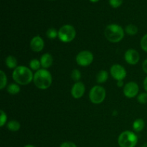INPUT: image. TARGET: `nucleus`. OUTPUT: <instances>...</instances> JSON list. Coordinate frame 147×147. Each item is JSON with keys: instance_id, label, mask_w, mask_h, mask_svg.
<instances>
[{"instance_id": "1", "label": "nucleus", "mask_w": 147, "mask_h": 147, "mask_svg": "<svg viewBox=\"0 0 147 147\" xmlns=\"http://www.w3.org/2000/svg\"><path fill=\"white\" fill-rule=\"evenodd\" d=\"M34 74L32 70L24 65L17 66L12 73V78L16 83L22 86H26L33 81Z\"/></svg>"}, {"instance_id": "2", "label": "nucleus", "mask_w": 147, "mask_h": 147, "mask_svg": "<svg viewBox=\"0 0 147 147\" xmlns=\"http://www.w3.org/2000/svg\"><path fill=\"white\" fill-rule=\"evenodd\" d=\"M34 84L40 90H46L49 88L53 83V77L50 71L47 69L42 68L36 71L33 78Z\"/></svg>"}, {"instance_id": "3", "label": "nucleus", "mask_w": 147, "mask_h": 147, "mask_svg": "<svg viewBox=\"0 0 147 147\" xmlns=\"http://www.w3.org/2000/svg\"><path fill=\"white\" fill-rule=\"evenodd\" d=\"M125 30L120 25L116 24H109L106 27L104 34L106 38L112 43H117L124 37Z\"/></svg>"}, {"instance_id": "4", "label": "nucleus", "mask_w": 147, "mask_h": 147, "mask_svg": "<svg viewBox=\"0 0 147 147\" xmlns=\"http://www.w3.org/2000/svg\"><path fill=\"white\" fill-rule=\"evenodd\" d=\"M118 143L120 147H135L138 143V136L131 131H124L119 135Z\"/></svg>"}, {"instance_id": "5", "label": "nucleus", "mask_w": 147, "mask_h": 147, "mask_svg": "<svg viewBox=\"0 0 147 147\" xmlns=\"http://www.w3.org/2000/svg\"><path fill=\"white\" fill-rule=\"evenodd\" d=\"M76 37V30L70 24H65L58 30V39L64 43H69L75 40Z\"/></svg>"}, {"instance_id": "6", "label": "nucleus", "mask_w": 147, "mask_h": 147, "mask_svg": "<svg viewBox=\"0 0 147 147\" xmlns=\"http://www.w3.org/2000/svg\"><path fill=\"white\" fill-rule=\"evenodd\" d=\"M106 96V90L100 86H95L89 92V98L93 104H100L104 101Z\"/></svg>"}, {"instance_id": "7", "label": "nucleus", "mask_w": 147, "mask_h": 147, "mask_svg": "<svg viewBox=\"0 0 147 147\" xmlns=\"http://www.w3.org/2000/svg\"><path fill=\"white\" fill-rule=\"evenodd\" d=\"M93 54L88 50L80 51L76 57V63L78 65L82 67H86L92 64L93 61Z\"/></svg>"}, {"instance_id": "8", "label": "nucleus", "mask_w": 147, "mask_h": 147, "mask_svg": "<svg viewBox=\"0 0 147 147\" xmlns=\"http://www.w3.org/2000/svg\"><path fill=\"white\" fill-rule=\"evenodd\" d=\"M123 94L128 98L137 97L139 92V87L135 82H129L123 87Z\"/></svg>"}, {"instance_id": "9", "label": "nucleus", "mask_w": 147, "mask_h": 147, "mask_svg": "<svg viewBox=\"0 0 147 147\" xmlns=\"http://www.w3.org/2000/svg\"><path fill=\"white\" fill-rule=\"evenodd\" d=\"M110 73L112 78L116 80H123L126 77V70L122 65L119 64H115L111 66L110 69Z\"/></svg>"}, {"instance_id": "10", "label": "nucleus", "mask_w": 147, "mask_h": 147, "mask_svg": "<svg viewBox=\"0 0 147 147\" xmlns=\"http://www.w3.org/2000/svg\"><path fill=\"white\" fill-rule=\"evenodd\" d=\"M124 60L128 64L134 65L139 62L140 55L137 50L134 49H129L124 54Z\"/></svg>"}, {"instance_id": "11", "label": "nucleus", "mask_w": 147, "mask_h": 147, "mask_svg": "<svg viewBox=\"0 0 147 147\" xmlns=\"http://www.w3.org/2000/svg\"><path fill=\"white\" fill-rule=\"evenodd\" d=\"M86 91V86L84 83L78 81L73 84L71 88V95L75 99H79L82 98Z\"/></svg>"}, {"instance_id": "12", "label": "nucleus", "mask_w": 147, "mask_h": 147, "mask_svg": "<svg viewBox=\"0 0 147 147\" xmlns=\"http://www.w3.org/2000/svg\"><path fill=\"white\" fill-rule=\"evenodd\" d=\"M45 47V42L40 36H34L30 41V48L34 53H40Z\"/></svg>"}, {"instance_id": "13", "label": "nucleus", "mask_w": 147, "mask_h": 147, "mask_svg": "<svg viewBox=\"0 0 147 147\" xmlns=\"http://www.w3.org/2000/svg\"><path fill=\"white\" fill-rule=\"evenodd\" d=\"M41 66L44 69H47L52 66L53 63V57L50 53H45L41 56L40 58Z\"/></svg>"}, {"instance_id": "14", "label": "nucleus", "mask_w": 147, "mask_h": 147, "mask_svg": "<svg viewBox=\"0 0 147 147\" xmlns=\"http://www.w3.org/2000/svg\"><path fill=\"white\" fill-rule=\"evenodd\" d=\"M108 79H109V73L106 70H100L97 73V76H96V81H97L98 83L101 84V83H106Z\"/></svg>"}, {"instance_id": "15", "label": "nucleus", "mask_w": 147, "mask_h": 147, "mask_svg": "<svg viewBox=\"0 0 147 147\" xmlns=\"http://www.w3.org/2000/svg\"><path fill=\"white\" fill-rule=\"evenodd\" d=\"M5 64L8 68L14 70L17 67V58L12 55L7 56V58L5 59Z\"/></svg>"}, {"instance_id": "16", "label": "nucleus", "mask_w": 147, "mask_h": 147, "mask_svg": "<svg viewBox=\"0 0 147 147\" xmlns=\"http://www.w3.org/2000/svg\"><path fill=\"white\" fill-rule=\"evenodd\" d=\"M145 127V121L143 119H137L134 121L133 129L136 132H141Z\"/></svg>"}, {"instance_id": "17", "label": "nucleus", "mask_w": 147, "mask_h": 147, "mask_svg": "<svg viewBox=\"0 0 147 147\" xmlns=\"http://www.w3.org/2000/svg\"><path fill=\"white\" fill-rule=\"evenodd\" d=\"M7 127L8 130H9L10 131L15 132L20 130L21 125H20V123L17 121L11 120L7 123Z\"/></svg>"}, {"instance_id": "18", "label": "nucleus", "mask_w": 147, "mask_h": 147, "mask_svg": "<svg viewBox=\"0 0 147 147\" xmlns=\"http://www.w3.org/2000/svg\"><path fill=\"white\" fill-rule=\"evenodd\" d=\"M7 91L10 95L18 94L20 92V87L17 83H11L7 86Z\"/></svg>"}, {"instance_id": "19", "label": "nucleus", "mask_w": 147, "mask_h": 147, "mask_svg": "<svg viewBox=\"0 0 147 147\" xmlns=\"http://www.w3.org/2000/svg\"><path fill=\"white\" fill-rule=\"evenodd\" d=\"M125 32L129 35H135L138 32V27L134 24H128L125 28Z\"/></svg>"}, {"instance_id": "20", "label": "nucleus", "mask_w": 147, "mask_h": 147, "mask_svg": "<svg viewBox=\"0 0 147 147\" xmlns=\"http://www.w3.org/2000/svg\"><path fill=\"white\" fill-rule=\"evenodd\" d=\"M40 67H42L40 60H37V59H32V60H30V67L32 70L37 71V70H40Z\"/></svg>"}, {"instance_id": "21", "label": "nucleus", "mask_w": 147, "mask_h": 147, "mask_svg": "<svg viewBox=\"0 0 147 147\" xmlns=\"http://www.w3.org/2000/svg\"><path fill=\"white\" fill-rule=\"evenodd\" d=\"M0 89L3 90L5 88L7 84V77L3 70L0 71Z\"/></svg>"}, {"instance_id": "22", "label": "nucleus", "mask_w": 147, "mask_h": 147, "mask_svg": "<svg viewBox=\"0 0 147 147\" xmlns=\"http://www.w3.org/2000/svg\"><path fill=\"white\" fill-rule=\"evenodd\" d=\"M46 35L50 40H54L56 37H58V31L55 30V28H49L46 32Z\"/></svg>"}, {"instance_id": "23", "label": "nucleus", "mask_w": 147, "mask_h": 147, "mask_svg": "<svg viewBox=\"0 0 147 147\" xmlns=\"http://www.w3.org/2000/svg\"><path fill=\"white\" fill-rule=\"evenodd\" d=\"M71 78L75 82H78L81 78V73L78 69H74L71 73Z\"/></svg>"}, {"instance_id": "24", "label": "nucleus", "mask_w": 147, "mask_h": 147, "mask_svg": "<svg viewBox=\"0 0 147 147\" xmlns=\"http://www.w3.org/2000/svg\"><path fill=\"white\" fill-rule=\"evenodd\" d=\"M137 100L141 104H146L147 103V92L142 93L137 96Z\"/></svg>"}, {"instance_id": "25", "label": "nucleus", "mask_w": 147, "mask_h": 147, "mask_svg": "<svg viewBox=\"0 0 147 147\" xmlns=\"http://www.w3.org/2000/svg\"><path fill=\"white\" fill-rule=\"evenodd\" d=\"M0 113H1V116H0V126L3 127L7 121V116L3 110H1Z\"/></svg>"}, {"instance_id": "26", "label": "nucleus", "mask_w": 147, "mask_h": 147, "mask_svg": "<svg viewBox=\"0 0 147 147\" xmlns=\"http://www.w3.org/2000/svg\"><path fill=\"white\" fill-rule=\"evenodd\" d=\"M141 47L144 52L147 53V33L142 37L140 42Z\"/></svg>"}, {"instance_id": "27", "label": "nucleus", "mask_w": 147, "mask_h": 147, "mask_svg": "<svg viewBox=\"0 0 147 147\" xmlns=\"http://www.w3.org/2000/svg\"><path fill=\"white\" fill-rule=\"evenodd\" d=\"M123 0H109V4L113 8H118L122 4Z\"/></svg>"}, {"instance_id": "28", "label": "nucleus", "mask_w": 147, "mask_h": 147, "mask_svg": "<svg viewBox=\"0 0 147 147\" xmlns=\"http://www.w3.org/2000/svg\"><path fill=\"white\" fill-rule=\"evenodd\" d=\"M60 147H77V146L72 142H65L60 144Z\"/></svg>"}, {"instance_id": "29", "label": "nucleus", "mask_w": 147, "mask_h": 147, "mask_svg": "<svg viewBox=\"0 0 147 147\" xmlns=\"http://www.w3.org/2000/svg\"><path fill=\"white\" fill-rule=\"evenodd\" d=\"M142 69H143L144 72L147 74V59H146L142 63Z\"/></svg>"}, {"instance_id": "30", "label": "nucleus", "mask_w": 147, "mask_h": 147, "mask_svg": "<svg viewBox=\"0 0 147 147\" xmlns=\"http://www.w3.org/2000/svg\"><path fill=\"white\" fill-rule=\"evenodd\" d=\"M143 86H144V88L145 91L147 92V76L144 78L143 82Z\"/></svg>"}, {"instance_id": "31", "label": "nucleus", "mask_w": 147, "mask_h": 147, "mask_svg": "<svg viewBox=\"0 0 147 147\" xmlns=\"http://www.w3.org/2000/svg\"><path fill=\"white\" fill-rule=\"evenodd\" d=\"M117 86L118 87L121 88L123 86H124V84H123V80H119V81H117Z\"/></svg>"}, {"instance_id": "32", "label": "nucleus", "mask_w": 147, "mask_h": 147, "mask_svg": "<svg viewBox=\"0 0 147 147\" xmlns=\"http://www.w3.org/2000/svg\"><path fill=\"white\" fill-rule=\"evenodd\" d=\"M24 147H35V146H33V145H31V144H27V145H26V146H24Z\"/></svg>"}, {"instance_id": "33", "label": "nucleus", "mask_w": 147, "mask_h": 147, "mask_svg": "<svg viewBox=\"0 0 147 147\" xmlns=\"http://www.w3.org/2000/svg\"><path fill=\"white\" fill-rule=\"evenodd\" d=\"M90 1H91V2H93V3H95V2H97V1H98L99 0H90Z\"/></svg>"}]
</instances>
